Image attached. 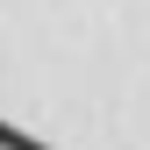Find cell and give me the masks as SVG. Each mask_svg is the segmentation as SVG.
Returning <instances> with one entry per match:
<instances>
[{"label": "cell", "instance_id": "6da1fadb", "mask_svg": "<svg viewBox=\"0 0 150 150\" xmlns=\"http://www.w3.org/2000/svg\"><path fill=\"white\" fill-rule=\"evenodd\" d=\"M0 150H150V0H0Z\"/></svg>", "mask_w": 150, "mask_h": 150}]
</instances>
